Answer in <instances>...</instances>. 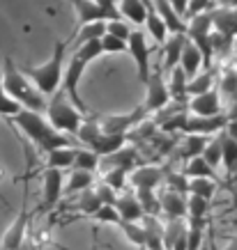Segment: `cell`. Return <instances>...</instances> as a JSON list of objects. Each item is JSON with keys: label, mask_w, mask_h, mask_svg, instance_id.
I'll return each instance as SVG.
<instances>
[{"label": "cell", "mask_w": 237, "mask_h": 250, "mask_svg": "<svg viewBox=\"0 0 237 250\" xmlns=\"http://www.w3.org/2000/svg\"><path fill=\"white\" fill-rule=\"evenodd\" d=\"M226 120H237V97L230 101V110L226 115Z\"/></svg>", "instance_id": "obj_53"}, {"label": "cell", "mask_w": 237, "mask_h": 250, "mask_svg": "<svg viewBox=\"0 0 237 250\" xmlns=\"http://www.w3.org/2000/svg\"><path fill=\"white\" fill-rule=\"evenodd\" d=\"M145 28H147V35L157 42V44H164L166 39H168V30H166V25H164V21L159 19V14H157V9H154L152 0H147V7H145Z\"/></svg>", "instance_id": "obj_24"}, {"label": "cell", "mask_w": 237, "mask_h": 250, "mask_svg": "<svg viewBox=\"0 0 237 250\" xmlns=\"http://www.w3.org/2000/svg\"><path fill=\"white\" fill-rule=\"evenodd\" d=\"M104 32H106V23H104V21L81 25V28H78V32H76V37H74V42H76V48L81 44H85V42H99V39L104 37Z\"/></svg>", "instance_id": "obj_32"}, {"label": "cell", "mask_w": 237, "mask_h": 250, "mask_svg": "<svg viewBox=\"0 0 237 250\" xmlns=\"http://www.w3.org/2000/svg\"><path fill=\"white\" fill-rule=\"evenodd\" d=\"M99 46H101V53H124L127 51V42L113 37L108 32H104V37L99 39Z\"/></svg>", "instance_id": "obj_45"}, {"label": "cell", "mask_w": 237, "mask_h": 250, "mask_svg": "<svg viewBox=\"0 0 237 250\" xmlns=\"http://www.w3.org/2000/svg\"><path fill=\"white\" fill-rule=\"evenodd\" d=\"M152 5L159 19L164 21V25H166L168 35H187V21L175 14V9L168 5V0H152Z\"/></svg>", "instance_id": "obj_14"}, {"label": "cell", "mask_w": 237, "mask_h": 250, "mask_svg": "<svg viewBox=\"0 0 237 250\" xmlns=\"http://www.w3.org/2000/svg\"><path fill=\"white\" fill-rule=\"evenodd\" d=\"M207 140H210V138H205V136H184L182 145H180V156H182L184 161L200 156L203 149H205Z\"/></svg>", "instance_id": "obj_31"}, {"label": "cell", "mask_w": 237, "mask_h": 250, "mask_svg": "<svg viewBox=\"0 0 237 250\" xmlns=\"http://www.w3.org/2000/svg\"><path fill=\"white\" fill-rule=\"evenodd\" d=\"M127 177H129V172H127V170H122V167H111V170H106V172H104L101 184H104V186H108L113 193H120V190L124 188V184H127Z\"/></svg>", "instance_id": "obj_39"}, {"label": "cell", "mask_w": 237, "mask_h": 250, "mask_svg": "<svg viewBox=\"0 0 237 250\" xmlns=\"http://www.w3.org/2000/svg\"><path fill=\"white\" fill-rule=\"evenodd\" d=\"M106 32L118 39H122V42H127V37L131 35V25L124 19H115V21H106Z\"/></svg>", "instance_id": "obj_47"}, {"label": "cell", "mask_w": 237, "mask_h": 250, "mask_svg": "<svg viewBox=\"0 0 237 250\" xmlns=\"http://www.w3.org/2000/svg\"><path fill=\"white\" fill-rule=\"evenodd\" d=\"M78 147H60V149H53V152L46 154V167H53V170H65V167H71L74 163V156H76Z\"/></svg>", "instance_id": "obj_28"}, {"label": "cell", "mask_w": 237, "mask_h": 250, "mask_svg": "<svg viewBox=\"0 0 237 250\" xmlns=\"http://www.w3.org/2000/svg\"><path fill=\"white\" fill-rule=\"evenodd\" d=\"M101 207V202H99V197H97V193H95V188H85L83 193H78V200H76V209L78 211H83V213H88V216H92V213L97 211Z\"/></svg>", "instance_id": "obj_41"}, {"label": "cell", "mask_w": 237, "mask_h": 250, "mask_svg": "<svg viewBox=\"0 0 237 250\" xmlns=\"http://www.w3.org/2000/svg\"><path fill=\"white\" fill-rule=\"evenodd\" d=\"M62 188H65V174H62V170L46 167L44 177H42V202H44V207L58 205V200L62 197Z\"/></svg>", "instance_id": "obj_13"}, {"label": "cell", "mask_w": 237, "mask_h": 250, "mask_svg": "<svg viewBox=\"0 0 237 250\" xmlns=\"http://www.w3.org/2000/svg\"><path fill=\"white\" fill-rule=\"evenodd\" d=\"M235 39H237V35H235Z\"/></svg>", "instance_id": "obj_57"}, {"label": "cell", "mask_w": 237, "mask_h": 250, "mask_svg": "<svg viewBox=\"0 0 237 250\" xmlns=\"http://www.w3.org/2000/svg\"><path fill=\"white\" fill-rule=\"evenodd\" d=\"M28 225H30V216H28V209L23 207L19 216L14 218V223L7 228V232L2 234V250H16L25 243V234H28Z\"/></svg>", "instance_id": "obj_12"}, {"label": "cell", "mask_w": 237, "mask_h": 250, "mask_svg": "<svg viewBox=\"0 0 237 250\" xmlns=\"http://www.w3.org/2000/svg\"><path fill=\"white\" fill-rule=\"evenodd\" d=\"M219 143H221V166L228 177L237 174V140H233L226 133H219Z\"/></svg>", "instance_id": "obj_25"}, {"label": "cell", "mask_w": 237, "mask_h": 250, "mask_svg": "<svg viewBox=\"0 0 237 250\" xmlns=\"http://www.w3.org/2000/svg\"><path fill=\"white\" fill-rule=\"evenodd\" d=\"M127 182L136 190H154L164 182V170L159 166H138L129 172Z\"/></svg>", "instance_id": "obj_11"}, {"label": "cell", "mask_w": 237, "mask_h": 250, "mask_svg": "<svg viewBox=\"0 0 237 250\" xmlns=\"http://www.w3.org/2000/svg\"><path fill=\"white\" fill-rule=\"evenodd\" d=\"M92 188H95L97 197H99L101 207H113V205H115V200H118V193H113V190L108 188V186L99 184V186H92Z\"/></svg>", "instance_id": "obj_51"}, {"label": "cell", "mask_w": 237, "mask_h": 250, "mask_svg": "<svg viewBox=\"0 0 237 250\" xmlns=\"http://www.w3.org/2000/svg\"><path fill=\"white\" fill-rule=\"evenodd\" d=\"M127 51H129L131 58H134V62H136L138 81L145 85L147 78H150V74H152V67H150V48H147L145 32L131 30V35L127 37Z\"/></svg>", "instance_id": "obj_6"}, {"label": "cell", "mask_w": 237, "mask_h": 250, "mask_svg": "<svg viewBox=\"0 0 237 250\" xmlns=\"http://www.w3.org/2000/svg\"><path fill=\"white\" fill-rule=\"evenodd\" d=\"M205 243V236H203V225L198 223H189L187 225V250H200Z\"/></svg>", "instance_id": "obj_44"}, {"label": "cell", "mask_w": 237, "mask_h": 250, "mask_svg": "<svg viewBox=\"0 0 237 250\" xmlns=\"http://www.w3.org/2000/svg\"><path fill=\"white\" fill-rule=\"evenodd\" d=\"M115 211L120 216V220H127V223H141L143 218V209L138 205V200L134 193H124V195H118L115 200Z\"/></svg>", "instance_id": "obj_21"}, {"label": "cell", "mask_w": 237, "mask_h": 250, "mask_svg": "<svg viewBox=\"0 0 237 250\" xmlns=\"http://www.w3.org/2000/svg\"><path fill=\"white\" fill-rule=\"evenodd\" d=\"M65 55H67V42H55L53 55L37 67H19L21 74L30 81L42 97H53L62 85V69H65Z\"/></svg>", "instance_id": "obj_3"}, {"label": "cell", "mask_w": 237, "mask_h": 250, "mask_svg": "<svg viewBox=\"0 0 237 250\" xmlns=\"http://www.w3.org/2000/svg\"><path fill=\"white\" fill-rule=\"evenodd\" d=\"M228 97L230 101L237 97V69H228L221 78V87H219V97Z\"/></svg>", "instance_id": "obj_43"}, {"label": "cell", "mask_w": 237, "mask_h": 250, "mask_svg": "<svg viewBox=\"0 0 237 250\" xmlns=\"http://www.w3.org/2000/svg\"><path fill=\"white\" fill-rule=\"evenodd\" d=\"M99 167H104V170H111V167H122V170L131 172V170L136 167V149H131V147H122V149L108 154V156H101Z\"/></svg>", "instance_id": "obj_20"}, {"label": "cell", "mask_w": 237, "mask_h": 250, "mask_svg": "<svg viewBox=\"0 0 237 250\" xmlns=\"http://www.w3.org/2000/svg\"><path fill=\"white\" fill-rule=\"evenodd\" d=\"M187 193L196 197H203V200H212L216 193V182L214 179H189L187 184Z\"/></svg>", "instance_id": "obj_33"}, {"label": "cell", "mask_w": 237, "mask_h": 250, "mask_svg": "<svg viewBox=\"0 0 237 250\" xmlns=\"http://www.w3.org/2000/svg\"><path fill=\"white\" fill-rule=\"evenodd\" d=\"M74 55H76L78 60H83L85 64H88V62H92L95 58H99L101 55V46H99V42H85V44L78 46Z\"/></svg>", "instance_id": "obj_46"}, {"label": "cell", "mask_w": 237, "mask_h": 250, "mask_svg": "<svg viewBox=\"0 0 237 250\" xmlns=\"http://www.w3.org/2000/svg\"><path fill=\"white\" fill-rule=\"evenodd\" d=\"M90 218L97 220V223H113V225L120 223V216H118V211H115V207H99Z\"/></svg>", "instance_id": "obj_49"}, {"label": "cell", "mask_w": 237, "mask_h": 250, "mask_svg": "<svg viewBox=\"0 0 237 250\" xmlns=\"http://www.w3.org/2000/svg\"><path fill=\"white\" fill-rule=\"evenodd\" d=\"M187 113L196 115V117H214L221 115V97L216 90H210L205 94L191 97L187 101Z\"/></svg>", "instance_id": "obj_10"}, {"label": "cell", "mask_w": 237, "mask_h": 250, "mask_svg": "<svg viewBox=\"0 0 237 250\" xmlns=\"http://www.w3.org/2000/svg\"><path fill=\"white\" fill-rule=\"evenodd\" d=\"M118 228L122 229V234L127 236V241H129L131 246L145 250V236H143V228H141V223H127V220H120V223H118Z\"/></svg>", "instance_id": "obj_38"}, {"label": "cell", "mask_w": 237, "mask_h": 250, "mask_svg": "<svg viewBox=\"0 0 237 250\" xmlns=\"http://www.w3.org/2000/svg\"><path fill=\"white\" fill-rule=\"evenodd\" d=\"M0 81H2V92L14 101L23 110H32V113H44L46 110V99L37 92V87L21 74V69L14 64L12 58H5L2 71H0Z\"/></svg>", "instance_id": "obj_1"}, {"label": "cell", "mask_w": 237, "mask_h": 250, "mask_svg": "<svg viewBox=\"0 0 237 250\" xmlns=\"http://www.w3.org/2000/svg\"><path fill=\"white\" fill-rule=\"evenodd\" d=\"M141 228L145 236V250H164V223L159 216H143Z\"/></svg>", "instance_id": "obj_15"}, {"label": "cell", "mask_w": 237, "mask_h": 250, "mask_svg": "<svg viewBox=\"0 0 237 250\" xmlns=\"http://www.w3.org/2000/svg\"><path fill=\"white\" fill-rule=\"evenodd\" d=\"M74 9H76V23H78V28H81V25H88V23L104 21L101 9L95 5V0H74Z\"/></svg>", "instance_id": "obj_27"}, {"label": "cell", "mask_w": 237, "mask_h": 250, "mask_svg": "<svg viewBox=\"0 0 237 250\" xmlns=\"http://www.w3.org/2000/svg\"><path fill=\"white\" fill-rule=\"evenodd\" d=\"M164 250H187V223L182 218L164 225Z\"/></svg>", "instance_id": "obj_16"}, {"label": "cell", "mask_w": 237, "mask_h": 250, "mask_svg": "<svg viewBox=\"0 0 237 250\" xmlns=\"http://www.w3.org/2000/svg\"><path fill=\"white\" fill-rule=\"evenodd\" d=\"M138 200V205L143 209V216H159L161 213V205H159V197L154 190H136L134 193Z\"/></svg>", "instance_id": "obj_36"}, {"label": "cell", "mask_w": 237, "mask_h": 250, "mask_svg": "<svg viewBox=\"0 0 237 250\" xmlns=\"http://www.w3.org/2000/svg\"><path fill=\"white\" fill-rule=\"evenodd\" d=\"M182 174L187 179H214L216 172L203 161V156H196V159H189L184 163Z\"/></svg>", "instance_id": "obj_29"}, {"label": "cell", "mask_w": 237, "mask_h": 250, "mask_svg": "<svg viewBox=\"0 0 237 250\" xmlns=\"http://www.w3.org/2000/svg\"><path fill=\"white\" fill-rule=\"evenodd\" d=\"M46 115H48L46 122L65 136H76L78 126L83 124V113L69 101L62 87L51 97V101H46Z\"/></svg>", "instance_id": "obj_4"}, {"label": "cell", "mask_w": 237, "mask_h": 250, "mask_svg": "<svg viewBox=\"0 0 237 250\" xmlns=\"http://www.w3.org/2000/svg\"><path fill=\"white\" fill-rule=\"evenodd\" d=\"M145 7L147 0H118L120 19H124L129 25H141L145 21Z\"/></svg>", "instance_id": "obj_22"}, {"label": "cell", "mask_w": 237, "mask_h": 250, "mask_svg": "<svg viewBox=\"0 0 237 250\" xmlns=\"http://www.w3.org/2000/svg\"><path fill=\"white\" fill-rule=\"evenodd\" d=\"M207 209H210V202L203 200V197H196V195H189L187 197V216L191 218V223H198L203 225V218H205Z\"/></svg>", "instance_id": "obj_37"}, {"label": "cell", "mask_w": 237, "mask_h": 250, "mask_svg": "<svg viewBox=\"0 0 237 250\" xmlns=\"http://www.w3.org/2000/svg\"><path fill=\"white\" fill-rule=\"evenodd\" d=\"M184 42H187V35H170L166 42H164V69H175L177 62H180V55H182Z\"/></svg>", "instance_id": "obj_26"}, {"label": "cell", "mask_w": 237, "mask_h": 250, "mask_svg": "<svg viewBox=\"0 0 237 250\" xmlns=\"http://www.w3.org/2000/svg\"><path fill=\"white\" fill-rule=\"evenodd\" d=\"M187 83H189V78L182 74V69L180 67L170 69L166 87H168V97L173 99V101H177L180 106H187V101H189V97H187Z\"/></svg>", "instance_id": "obj_23"}, {"label": "cell", "mask_w": 237, "mask_h": 250, "mask_svg": "<svg viewBox=\"0 0 237 250\" xmlns=\"http://www.w3.org/2000/svg\"><path fill=\"white\" fill-rule=\"evenodd\" d=\"M187 2H189V0H168V5L175 9V14L182 16V19H184V14H187Z\"/></svg>", "instance_id": "obj_52"}, {"label": "cell", "mask_w": 237, "mask_h": 250, "mask_svg": "<svg viewBox=\"0 0 237 250\" xmlns=\"http://www.w3.org/2000/svg\"><path fill=\"white\" fill-rule=\"evenodd\" d=\"M212 30L233 39L237 35V14L230 7H219L212 12Z\"/></svg>", "instance_id": "obj_18"}, {"label": "cell", "mask_w": 237, "mask_h": 250, "mask_svg": "<svg viewBox=\"0 0 237 250\" xmlns=\"http://www.w3.org/2000/svg\"><path fill=\"white\" fill-rule=\"evenodd\" d=\"M90 186H95V177H92L90 172L71 170V172H69V179H67V186L62 188V193H67V195H71V193H83V190L90 188Z\"/></svg>", "instance_id": "obj_30"}, {"label": "cell", "mask_w": 237, "mask_h": 250, "mask_svg": "<svg viewBox=\"0 0 237 250\" xmlns=\"http://www.w3.org/2000/svg\"><path fill=\"white\" fill-rule=\"evenodd\" d=\"M161 211L168 216V220H180L187 218V197L180 195V193H173V190H164L159 197Z\"/></svg>", "instance_id": "obj_19"}, {"label": "cell", "mask_w": 237, "mask_h": 250, "mask_svg": "<svg viewBox=\"0 0 237 250\" xmlns=\"http://www.w3.org/2000/svg\"><path fill=\"white\" fill-rule=\"evenodd\" d=\"M200 156H203V161L216 172V167L221 166V143H219V133H216L212 140H207L205 149H203Z\"/></svg>", "instance_id": "obj_40"}, {"label": "cell", "mask_w": 237, "mask_h": 250, "mask_svg": "<svg viewBox=\"0 0 237 250\" xmlns=\"http://www.w3.org/2000/svg\"><path fill=\"white\" fill-rule=\"evenodd\" d=\"M16 250H32V248H30V243L25 241V243H23V246H21V248H16Z\"/></svg>", "instance_id": "obj_55"}, {"label": "cell", "mask_w": 237, "mask_h": 250, "mask_svg": "<svg viewBox=\"0 0 237 250\" xmlns=\"http://www.w3.org/2000/svg\"><path fill=\"white\" fill-rule=\"evenodd\" d=\"M99 167V156L90 149H76V156H74V163H71V170H81V172H95Z\"/></svg>", "instance_id": "obj_34"}, {"label": "cell", "mask_w": 237, "mask_h": 250, "mask_svg": "<svg viewBox=\"0 0 237 250\" xmlns=\"http://www.w3.org/2000/svg\"><path fill=\"white\" fill-rule=\"evenodd\" d=\"M214 85V74L212 71H205V74H198L196 78H191L187 83V97H198V94H205V92L212 90Z\"/></svg>", "instance_id": "obj_35"}, {"label": "cell", "mask_w": 237, "mask_h": 250, "mask_svg": "<svg viewBox=\"0 0 237 250\" xmlns=\"http://www.w3.org/2000/svg\"><path fill=\"white\" fill-rule=\"evenodd\" d=\"M164 184H166V190H173V193L184 195V193H187V184H189V179H187L182 172L170 170V172H166V177H164Z\"/></svg>", "instance_id": "obj_42"}, {"label": "cell", "mask_w": 237, "mask_h": 250, "mask_svg": "<svg viewBox=\"0 0 237 250\" xmlns=\"http://www.w3.org/2000/svg\"><path fill=\"white\" fill-rule=\"evenodd\" d=\"M210 5H212V0H189L187 2V14L189 19H193V16L198 14H205V12H210Z\"/></svg>", "instance_id": "obj_50"}, {"label": "cell", "mask_w": 237, "mask_h": 250, "mask_svg": "<svg viewBox=\"0 0 237 250\" xmlns=\"http://www.w3.org/2000/svg\"><path fill=\"white\" fill-rule=\"evenodd\" d=\"M226 129V115H214V117H196L189 115L184 124V136H214Z\"/></svg>", "instance_id": "obj_9"}, {"label": "cell", "mask_w": 237, "mask_h": 250, "mask_svg": "<svg viewBox=\"0 0 237 250\" xmlns=\"http://www.w3.org/2000/svg\"><path fill=\"white\" fill-rule=\"evenodd\" d=\"M168 87H166V78H164V71H152L150 78L145 83V104H143V110L145 113H159L168 106Z\"/></svg>", "instance_id": "obj_7"}, {"label": "cell", "mask_w": 237, "mask_h": 250, "mask_svg": "<svg viewBox=\"0 0 237 250\" xmlns=\"http://www.w3.org/2000/svg\"><path fill=\"white\" fill-rule=\"evenodd\" d=\"M16 126L30 138L35 147L42 149L44 154L53 152V149H60V147H74V140L65 133H58V131L48 124V122L42 117V113H32V110H19V113L12 117Z\"/></svg>", "instance_id": "obj_2"}, {"label": "cell", "mask_w": 237, "mask_h": 250, "mask_svg": "<svg viewBox=\"0 0 237 250\" xmlns=\"http://www.w3.org/2000/svg\"><path fill=\"white\" fill-rule=\"evenodd\" d=\"M177 67L182 69V74L189 78V81L198 76L200 67H203V55H200V51L193 46V42H189V39L184 42V48H182V55H180Z\"/></svg>", "instance_id": "obj_17"}, {"label": "cell", "mask_w": 237, "mask_h": 250, "mask_svg": "<svg viewBox=\"0 0 237 250\" xmlns=\"http://www.w3.org/2000/svg\"><path fill=\"white\" fill-rule=\"evenodd\" d=\"M200 250H210V246H207V241L203 243V248H200Z\"/></svg>", "instance_id": "obj_56"}, {"label": "cell", "mask_w": 237, "mask_h": 250, "mask_svg": "<svg viewBox=\"0 0 237 250\" xmlns=\"http://www.w3.org/2000/svg\"><path fill=\"white\" fill-rule=\"evenodd\" d=\"M145 110L143 106H138L136 110L124 115H95V122L99 126L101 133H108V136H127L134 126H138L141 122L145 120Z\"/></svg>", "instance_id": "obj_5"}, {"label": "cell", "mask_w": 237, "mask_h": 250, "mask_svg": "<svg viewBox=\"0 0 237 250\" xmlns=\"http://www.w3.org/2000/svg\"><path fill=\"white\" fill-rule=\"evenodd\" d=\"M85 67H88V64H85L83 60H78L76 55H71V60H69V64H67V74H62V85H60L62 92L67 94V99L81 113H88V106H85L83 101H81V97H78V83H81V76H83Z\"/></svg>", "instance_id": "obj_8"}, {"label": "cell", "mask_w": 237, "mask_h": 250, "mask_svg": "<svg viewBox=\"0 0 237 250\" xmlns=\"http://www.w3.org/2000/svg\"><path fill=\"white\" fill-rule=\"evenodd\" d=\"M95 5L101 9V16H104V23L106 21H115L120 19V12H118V0H95Z\"/></svg>", "instance_id": "obj_48"}, {"label": "cell", "mask_w": 237, "mask_h": 250, "mask_svg": "<svg viewBox=\"0 0 237 250\" xmlns=\"http://www.w3.org/2000/svg\"><path fill=\"white\" fill-rule=\"evenodd\" d=\"M223 250H237V239H233V241L228 243V246H226V248Z\"/></svg>", "instance_id": "obj_54"}]
</instances>
